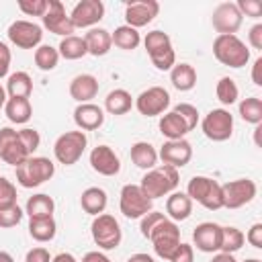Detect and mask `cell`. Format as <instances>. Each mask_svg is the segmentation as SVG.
Returning <instances> with one entry per match:
<instances>
[{
    "label": "cell",
    "mask_w": 262,
    "mask_h": 262,
    "mask_svg": "<svg viewBox=\"0 0 262 262\" xmlns=\"http://www.w3.org/2000/svg\"><path fill=\"white\" fill-rule=\"evenodd\" d=\"M149 59H151V63H154L158 70L166 72V70H172V68H174V63H176V53H174L172 47H168V49H164V51H160V53H156V55H149Z\"/></svg>",
    "instance_id": "f6af8a7d"
},
{
    "label": "cell",
    "mask_w": 262,
    "mask_h": 262,
    "mask_svg": "<svg viewBox=\"0 0 262 262\" xmlns=\"http://www.w3.org/2000/svg\"><path fill=\"white\" fill-rule=\"evenodd\" d=\"M170 82L176 90L180 92H188L194 88L196 84V70L190 63H174V68L170 70Z\"/></svg>",
    "instance_id": "d4e9b609"
},
{
    "label": "cell",
    "mask_w": 262,
    "mask_h": 262,
    "mask_svg": "<svg viewBox=\"0 0 262 262\" xmlns=\"http://www.w3.org/2000/svg\"><path fill=\"white\" fill-rule=\"evenodd\" d=\"M131 162L137 166V168H141V170H151V168H156V164H158V151H156V147L151 145V143H147V141H137V143H133L131 145Z\"/></svg>",
    "instance_id": "484cf974"
},
{
    "label": "cell",
    "mask_w": 262,
    "mask_h": 262,
    "mask_svg": "<svg viewBox=\"0 0 262 262\" xmlns=\"http://www.w3.org/2000/svg\"><path fill=\"white\" fill-rule=\"evenodd\" d=\"M260 70H262V57H258L252 66V82L256 86H262V76H260Z\"/></svg>",
    "instance_id": "9f6ffc18"
},
{
    "label": "cell",
    "mask_w": 262,
    "mask_h": 262,
    "mask_svg": "<svg viewBox=\"0 0 262 262\" xmlns=\"http://www.w3.org/2000/svg\"><path fill=\"white\" fill-rule=\"evenodd\" d=\"M174 113L184 121V125H186L188 131H192V129L196 127V123H199V111H196V106H192L190 102H180V104H176V106H174Z\"/></svg>",
    "instance_id": "60d3db41"
},
{
    "label": "cell",
    "mask_w": 262,
    "mask_h": 262,
    "mask_svg": "<svg viewBox=\"0 0 262 262\" xmlns=\"http://www.w3.org/2000/svg\"><path fill=\"white\" fill-rule=\"evenodd\" d=\"M237 10L242 12V16H252V18H260L262 16V4L258 0H237L235 2Z\"/></svg>",
    "instance_id": "c3c4849f"
},
{
    "label": "cell",
    "mask_w": 262,
    "mask_h": 262,
    "mask_svg": "<svg viewBox=\"0 0 262 262\" xmlns=\"http://www.w3.org/2000/svg\"><path fill=\"white\" fill-rule=\"evenodd\" d=\"M248 41H250V45H252L254 49H262V25H260V23L250 29Z\"/></svg>",
    "instance_id": "db71d44e"
},
{
    "label": "cell",
    "mask_w": 262,
    "mask_h": 262,
    "mask_svg": "<svg viewBox=\"0 0 262 262\" xmlns=\"http://www.w3.org/2000/svg\"><path fill=\"white\" fill-rule=\"evenodd\" d=\"M12 205H16V186L8 178L0 176V209L12 207Z\"/></svg>",
    "instance_id": "7bdbcfd3"
},
{
    "label": "cell",
    "mask_w": 262,
    "mask_h": 262,
    "mask_svg": "<svg viewBox=\"0 0 262 262\" xmlns=\"http://www.w3.org/2000/svg\"><path fill=\"white\" fill-rule=\"evenodd\" d=\"M215 94H217V100H219L221 104L229 106V104H233V102L239 98V88H237V84H235L233 78L223 76V78L217 82V86H215Z\"/></svg>",
    "instance_id": "8d00e7d4"
},
{
    "label": "cell",
    "mask_w": 262,
    "mask_h": 262,
    "mask_svg": "<svg viewBox=\"0 0 262 262\" xmlns=\"http://www.w3.org/2000/svg\"><path fill=\"white\" fill-rule=\"evenodd\" d=\"M186 194L190 201H196L209 211H217L223 207L221 199V184L209 176H192L186 186Z\"/></svg>",
    "instance_id": "277c9868"
},
{
    "label": "cell",
    "mask_w": 262,
    "mask_h": 262,
    "mask_svg": "<svg viewBox=\"0 0 262 262\" xmlns=\"http://www.w3.org/2000/svg\"><path fill=\"white\" fill-rule=\"evenodd\" d=\"M55 174V164L43 156H31L16 166V182L25 188H35Z\"/></svg>",
    "instance_id": "3957f363"
},
{
    "label": "cell",
    "mask_w": 262,
    "mask_h": 262,
    "mask_svg": "<svg viewBox=\"0 0 262 262\" xmlns=\"http://www.w3.org/2000/svg\"><path fill=\"white\" fill-rule=\"evenodd\" d=\"M154 244V252L162 258V260H170V256L174 254V250L180 246V229L176 225V221L164 217L149 233L147 237Z\"/></svg>",
    "instance_id": "8992f818"
},
{
    "label": "cell",
    "mask_w": 262,
    "mask_h": 262,
    "mask_svg": "<svg viewBox=\"0 0 262 262\" xmlns=\"http://www.w3.org/2000/svg\"><path fill=\"white\" fill-rule=\"evenodd\" d=\"M133 106V98L125 88H115L104 98V108L111 115H125Z\"/></svg>",
    "instance_id": "4dcf8cb0"
},
{
    "label": "cell",
    "mask_w": 262,
    "mask_h": 262,
    "mask_svg": "<svg viewBox=\"0 0 262 262\" xmlns=\"http://www.w3.org/2000/svg\"><path fill=\"white\" fill-rule=\"evenodd\" d=\"M57 61H59V53H57L55 47H51V45H39V47L35 49V66H37L41 72H51V70H55Z\"/></svg>",
    "instance_id": "f35d334b"
},
{
    "label": "cell",
    "mask_w": 262,
    "mask_h": 262,
    "mask_svg": "<svg viewBox=\"0 0 262 262\" xmlns=\"http://www.w3.org/2000/svg\"><path fill=\"white\" fill-rule=\"evenodd\" d=\"M6 100H8V98H6V88H4V86H0V108L6 104Z\"/></svg>",
    "instance_id": "94428289"
},
{
    "label": "cell",
    "mask_w": 262,
    "mask_h": 262,
    "mask_svg": "<svg viewBox=\"0 0 262 262\" xmlns=\"http://www.w3.org/2000/svg\"><path fill=\"white\" fill-rule=\"evenodd\" d=\"M86 145H88V139H86V133L84 131H80V129L78 131H66V133H61L55 139V143H53V156H55V160L59 164L74 166L82 158Z\"/></svg>",
    "instance_id": "5b68a950"
},
{
    "label": "cell",
    "mask_w": 262,
    "mask_h": 262,
    "mask_svg": "<svg viewBox=\"0 0 262 262\" xmlns=\"http://www.w3.org/2000/svg\"><path fill=\"white\" fill-rule=\"evenodd\" d=\"M82 262H111V258L102 252H88V254H84Z\"/></svg>",
    "instance_id": "11a10c76"
},
{
    "label": "cell",
    "mask_w": 262,
    "mask_h": 262,
    "mask_svg": "<svg viewBox=\"0 0 262 262\" xmlns=\"http://www.w3.org/2000/svg\"><path fill=\"white\" fill-rule=\"evenodd\" d=\"M20 219H23V209H20L18 205L0 209V227H2V229H10V227L18 225Z\"/></svg>",
    "instance_id": "b9f144b4"
},
{
    "label": "cell",
    "mask_w": 262,
    "mask_h": 262,
    "mask_svg": "<svg viewBox=\"0 0 262 262\" xmlns=\"http://www.w3.org/2000/svg\"><path fill=\"white\" fill-rule=\"evenodd\" d=\"M211 262H237V260L233 258V254H225V252H219V254H215V256L211 258Z\"/></svg>",
    "instance_id": "680465c9"
},
{
    "label": "cell",
    "mask_w": 262,
    "mask_h": 262,
    "mask_svg": "<svg viewBox=\"0 0 262 262\" xmlns=\"http://www.w3.org/2000/svg\"><path fill=\"white\" fill-rule=\"evenodd\" d=\"M143 45H145L147 55H156V53H160V51H164V49L172 47V39H170V35H168V33H164V31H158V29H156V31H149V33L145 35Z\"/></svg>",
    "instance_id": "ab89813d"
},
{
    "label": "cell",
    "mask_w": 262,
    "mask_h": 262,
    "mask_svg": "<svg viewBox=\"0 0 262 262\" xmlns=\"http://www.w3.org/2000/svg\"><path fill=\"white\" fill-rule=\"evenodd\" d=\"M90 231H92L94 244L100 250H115L121 244V237H123V231H121L119 221L113 215H108V213L96 215L94 221H92V225H90Z\"/></svg>",
    "instance_id": "52a82bcc"
},
{
    "label": "cell",
    "mask_w": 262,
    "mask_h": 262,
    "mask_svg": "<svg viewBox=\"0 0 262 262\" xmlns=\"http://www.w3.org/2000/svg\"><path fill=\"white\" fill-rule=\"evenodd\" d=\"M166 215L164 213H160V211H149V213H145L143 217H141V223H139V229H141V235L143 237H149V233H151V229L164 219Z\"/></svg>",
    "instance_id": "7dc6e473"
},
{
    "label": "cell",
    "mask_w": 262,
    "mask_h": 262,
    "mask_svg": "<svg viewBox=\"0 0 262 262\" xmlns=\"http://www.w3.org/2000/svg\"><path fill=\"white\" fill-rule=\"evenodd\" d=\"M8 41L20 49H37L43 39V29L31 20H14L8 31Z\"/></svg>",
    "instance_id": "8fae6325"
},
{
    "label": "cell",
    "mask_w": 262,
    "mask_h": 262,
    "mask_svg": "<svg viewBox=\"0 0 262 262\" xmlns=\"http://www.w3.org/2000/svg\"><path fill=\"white\" fill-rule=\"evenodd\" d=\"M158 158H162L164 164L172 166V168H182L190 162L192 158V145L186 141V139H168L160 151H158Z\"/></svg>",
    "instance_id": "ac0fdd59"
},
{
    "label": "cell",
    "mask_w": 262,
    "mask_h": 262,
    "mask_svg": "<svg viewBox=\"0 0 262 262\" xmlns=\"http://www.w3.org/2000/svg\"><path fill=\"white\" fill-rule=\"evenodd\" d=\"M57 53L63 59H80V57H84L88 53L84 37H78V35L63 37L61 43H59V47H57Z\"/></svg>",
    "instance_id": "836d02e7"
},
{
    "label": "cell",
    "mask_w": 262,
    "mask_h": 262,
    "mask_svg": "<svg viewBox=\"0 0 262 262\" xmlns=\"http://www.w3.org/2000/svg\"><path fill=\"white\" fill-rule=\"evenodd\" d=\"M242 12L237 10L235 2H221L211 14V25L219 35H235L242 27Z\"/></svg>",
    "instance_id": "4fadbf2b"
},
{
    "label": "cell",
    "mask_w": 262,
    "mask_h": 262,
    "mask_svg": "<svg viewBox=\"0 0 262 262\" xmlns=\"http://www.w3.org/2000/svg\"><path fill=\"white\" fill-rule=\"evenodd\" d=\"M53 211H55V201L49 194H45V192H39V194L29 196V201L25 205V213L29 215V219L53 217Z\"/></svg>",
    "instance_id": "4316f807"
},
{
    "label": "cell",
    "mask_w": 262,
    "mask_h": 262,
    "mask_svg": "<svg viewBox=\"0 0 262 262\" xmlns=\"http://www.w3.org/2000/svg\"><path fill=\"white\" fill-rule=\"evenodd\" d=\"M25 262H51V256L45 248H33L27 252Z\"/></svg>",
    "instance_id": "816d5d0a"
},
{
    "label": "cell",
    "mask_w": 262,
    "mask_h": 262,
    "mask_svg": "<svg viewBox=\"0 0 262 262\" xmlns=\"http://www.w3.org/2000/svg\"><path fill=\"white\" fill-rule=\"evenodd\" d=\"M18 8L27 16H41L43 18V14L47 12V0H18Z\"/></svg>",
    "instance_id": "bcb514c9"
},
{
    "label": "cell",
    "mask_w": 262,
    "mask_h": 262,
    "mask_svg": "<svg viewBox=\"0 0 262 262\" xmlns=\"http://www.w3.org/2000/svg\"><path fill=\"white\" fill-rule=\"evenodd\" d=\"M192 260H194V250H192V246L180 242V246L174 250V254L170 256L168 262H192Z\"/></svg>",
    "instance_id": "681fc988"
},
{
    "label": "cell",
    "mask_w": 262,
    "mask_h": 262,
    "mask_svg": "<svg viewBox=\"0 0 262 262\" xmlns=\"http://www.w3.org/2000/svg\"><path fill=\"white\" fill-rule=\"evenodd\" d=\"M55 231H57V225L53 217H39L29 221V235L35 242H51L55 237Z\"/></svg>",
    "instance_id": "d6a6232c"
},
{
    "label": "cell",
    "mask_w": 262,
    "mask_h": 262,
    "mask_svg": "<svg viewBox=\"0 0 262 262\" xmlns=\"http://www.w3.org/2000/svg\"><path fill=\"white\" fill-rule=\"evenodd\" d=\"M244 242H246V235L242 233V229H237L233 225L221 227V246H219V252L233 254V252L242 250Z\"/></svg>",
    "instance_id": "d590c367"
},
{
    "label": "cell",
    "mask_w": 262,
    "mask_h": 262,
    "mask_svg": "<svg viewBox=\"0 0 262 262\" xmlns=\"http://www.w3.org/2000/svg\"><path fill=\"white\" fill-rule=\"evenodd\" d=\"M256 192H258L256 182L250 178H237V180H229L221 184V199H223L225 209H239L252 203Z\"/></svg>",
    "instance_id": "9c48e42d"
},
{
    "label": "cell",
    "mask_w": 262,
    "mask_h": 262,
    "mask_svg": "<svg viewBox=\"0 0 262 262\" xmlns=\"http://www.w3.org/2000/svg\"><path fill=\"white\" fill-rule=\"evenodd\" d=\"M192 242H194L196 250H201V252H207V254L219 252V246H221V225H217L213 221L199 223L194 227V231H192Z\"/></svg>",
    "instance_id": "d6986e66"
},
{
    "label": "cell",
    "mask_w": 262,
    "mask_h": 262,
    "mask_svg": "<svg viewBox=\"0 0 262 262\" xmlns=\"http://www.w3.org/2000/svg\"><path fill=\"white\" fill-rule=\"evenodd\" d=\"M213 55L219 63L229 68H244L250 61V49L237 35H217L213 41Z\"/></svg>",
    "instance_id": "7a4b0ae2"
},
{
    "label": "cell",
    "mask_w": 262,
    "mask_h": 262,
    "mask_svg": "<svg viewBox=\"0 0 262 262\" xmlns=\"http://www.w3.org/2000/svg\"><path fill=\"white\" fill-rule=\"evenodd\" d=\"M51 262H78L70 252H61V254H57L55 258H51Z\"/></svg>",
    "instance_id": "91938a15"
},
{
    "label": "cell",
    "mask_w": 262,
    "mask_h": 262,
    "mask_svg": "<svg viewBox=\"0 0 262 262\" xmlns=\"http://www.w3.org/2000/svg\"><path fill=\"white\" fill-rule=\"evenodd\" d=\"M160 12V4L156 0H135L125 6V25L139 29L149 25Z\"/></svg>",
    "instance_id": "e0dca14e"
},
{
    "label": "cell",
    "mask_w": 262,
    "mask_h": 262,
    "mask_svg": "<svg viewBox=\"0 0 262 262\" xmlns=\"http://www.w3.org/2000/svg\"><path fill=\"white\" fill-rule=\"evenodd\" d=\"M106 203H108L106 192H104L102 188H98V186H90V188H86V190L82 192V196H80V205H82V209H84L88 215H94V217L100 215V213H104Z\"/></svg>",
    "instance_id": "83f0119b"
},
{
    "label": "cell",
    "mask_w": 262,
    "mask_h": 262,
    "mask_svg": "<svg viewBox=\"0 0 262 262\" xmlns=\"http://www.w3.org/2000/svg\"><path fill=\"white\" fill-rule=\"evenodd\" d=\"M33 92V80L27 72H14L8 76L6 94L8 98H29Z\"/></svg>",
    "instance_id": "f546056e"
},
{
    "label": "cell",
    "mask_w": 262,
    "mask_h": 262,
    "mask_svg": "<svg viewBox=\"0 0 262 262\" xmlns=\"http://www.w3.org/2000/svg\"><path fill=\"white\" fill-rule=\"evenodd\" d=\"M102 16H104V4L100 0H82L70 12V20L74 29H90L96 23H100Z\"/></svg>",
    "instance_id": "2e32d148"
},
{
    "label": "cell",
    "mask_w": 262,
    "mask_h": 262,
    "mask_svg": "<svg viewBox=\"0 0 262 262\" xmlns=\"http://www.w3.org/2000/svg\"><path fill=\"white\" fill-rule=\"evenodd\" d=\"M244 262H262V260H258V258H248V260H244Z\"/></svg>",
    "instance_id": "be15d7a7"
},
{
    "label": "cell",
    "mask_w": 262,
    "mask_h": 262,
    "mask_svg": "<svg viewBox=\"0 0 262 262\" xmlns=\"http://www.w3.org/2000/svg\"><path fill=\"white\" fill-rule=\"evenodd\" d=\"M98 94V80L92 74H78L72 82H70V96L78 102H90L94 96Z\"/></svg>",
    "instance_id": "7402d4cb"
},
{
    "label": "cell",
    "mask_w": 262,
    "mask_h": 262,
    "mask_svg": "<svg viewBox=\"0 0 262 262\" xmlns=\"http://www.w3.org/2000/svg\"><path fill=\"white\" fill-rule=\"evenodd\" d=\"M74 123L80 131H94L104 123V111L94 102H84L74 108Z\"/></svg>",
    "instance_id": "44dd1931"
},
{
    "label": "cell",
    "mask_w": 262,
    "mask_h": 262,
    "mask_svg": "<svg viewBox=\"0 0 262 262\" xmlns=\"http://www.w3.org/2000/svg\"><path fill=\"white\" fill-rule=\"evenodd\" d=\"M160 131H162V135L166 139H184V135L188 133L184 121L174 111L162 115V119H160Z\"/></svg>",
    "instance_id": "1f68e13d"
},
{
    "label": "cell",
    "mask_w": 262,
    "mask_h": 262,
    "mask_svg": "<svg viewBox=\"0 0 262 262\" xmlns=\"http://www.w3.org/2000/svg\"><path fill=\"white\" fill-rule=\"evenodd\" d=\"M166 213H168V219L172 221H184L190 217L192 213V201L186 192H170L168 199H166Z\"/></svg>",
    "instance_id": "603a6c76"
},
{
    "label": "cell",
    "mask_w": 262,
    "mask_h": 262,
    "mask_svg": "<svg viewBox=\"0 0 262 262\" xmlns=\"http://www.w3.org/2000/svg\"><path fill=\"white\" fill-rule=\"evenodd\" d=\"M176 186H178V170L168 166V164H162V166L147 170L139 182V188L151 201H156L160 196H168L170 192L176 190Z\"/></svg>",
    "instance_id": "6da1fadb"
},
{
    "label": "cell",
    "mask_w": 262,
    "mask_h": 262,
    "mask_svg": "<svg viewBox=\"0 0 262 262\" xmlns=\"http://www.w3.org/2000/svg\"><path fill=\"white\" fill-rule=\"evenodd\" d=\"M127 262H154V258H151L149 254H143V252H137V254H133V256H129V258H127Z\"/></svg>",
    "instance_id": "6f0895ef"
},
{
    "label": "cell",
    "mask_w": 262,
    "mask_h": 262,
    "mask_svg": "<svg viewBox=\"0 0 262 262\" xmlns=\"http://www.w3.org/2000/svg\"><path fill=\"white\" fill-rule=\"evenodd\" d=\"M84 41H86V49L90 55L94 57H102L111 51L113 47V39H111V33L106 29H98V27H92L86 35H84Z\"/></svg>",
    "instance_id": "cb8c5ba5"
},
{
    "label": "cell",
    "mask_w": 262,
    "mask_h": 262,
    "mask_svg": "<svg viewBox=\"0 0 262 262\" xmlns=\"http://www.w3.org/2000/svg\"><path fill=\"white\" fill-rule=\"evenodd\" d=\"M41 20H43V27L53 35L70 37L74 33V25L70 20V14L66 12V8L59 0H47V12L43 14Z\"/></svg>",
    "instance_id": "9a60e30c"
},
{
    "label": "cell",
    "mask_w": 262,
    "mask_h": 262,
    "mask_svg": "<svg viewBox=\"0 0 262 262\" xmlns=\"http://www.w3.org/2000/svg\"><path fill=\"white\" fill-rule=\"evenodd\" d=\"M119 209L127 219H141L145 213L154 209V201L145 196V192L139 188V184H125L121 188Z\"/></svg>",
    "instance_id": "ba28073f"
},
{
    "label": "cell",
    "mask_w": 262,
    "mask_h": 262,
    "mask_svg": "<svg viewBox=\"0 0 262 262\" xmlns=\"http://www.w3.org/2000/svg\"><path fill=\"white\" fill-rule=\"evenodd\" d=\"M4 113L10 123L25 125L33 117V106H31L29 98H8L4 104Z\"/></svg>",
    "instance_id": "f1b7e54d"
},
{
    "label": "cell",
    "mask_w": 262,
    "mask_h": 262,
    "mask_svg": "<svg viewBox=\"0 0 262 262\" xmlns=\"http://www.w3.org/2000/svg\"><path fill=\"white\" fill-rule=\"evenodd\" d=\"M90 166L94 172L102 174V176H115L121 170V160L115 154L113 147L108 145H96L90 151Z\"/></svg>",
    "instance_id": "ffe728a7"
},
{
    "label": "cell",
    "mask_w": 262,
    "mask_h": 262,
    "mask_svg": "<svg viewBox=\"0 0 262 262\" xmlns=\"http://www.w3.org/2000/svg\"><path fill=\"white\" fill-rule=\"evenodd\" d=\"M18 137H20V143H23V147L27 149V154H29V156H33V151L41 145V135H39V131H37V129L25 127V129H20V131H18Z\"/></svg>",
    "instance_id": "ee69618b"
},
{
    "label": "cell",
    "mask_w": 262,
    "mask_h": 262,
    "mask_svg": "<svg viewBox=\"0 0 262 262\" xmlns=\"http://www.w3.org/2000/svg\"><path fill=\"white\" fill-rule=\"evenodd\" d=\"M111 39L119 49H125V51H131L141 43V35L137 33V29H133L129 25L117 27L115 33H111Z\"/></svg>",
    "instance_id": "e575fe53"
},
{
    "label": "cell",
    "mask_w": 262,
    "mask_h": 262,
    "mask_svg": "<svg viewBox=\"0 0 262 262\" xmlns=\"http://www.w3.org/2000/svg\"><path fill=\"white\" fill-rule=\"evenodd\" d=\"M27 158H31V156L23 147L20 137H18V131H14L10 127H2L0 129V160L4 164H10V166L16 168Z\"/></svg>",
    "instance_id": "5bb4252c"
},
{
    "label": "cell",
    "mask_w": 262,
    "mask_h": 262,
    "mask_svg": "<svg viewBox=\"0 0 262 262\" xmlns=\"http://www.w3.org/2000/svg\"><path fill=\"white\" fill-rule=\"evenodd\" d=\"M248 244L254 246V248H262V223H254L250 229H248V235H246Z\"/></svg>",
    "instance_id": "f907efd6"
},
{
    "label": "cell",
    "mask_w": 262,
    "mask_h": 262,
    "mask_svg": "<svg viewBox=\"0 0 262 262\" xmlns=\"http://www.w3.org/2000/svg\"><path fill=\"white\" fill-rule=\"evenodd\" d=\"M239 117H242L246 123L260 125V123H262V100H260L258 96L244 98V100L239 102Z\"/></svg>",
    "instance_id": "74e56055"
},
{
    "label": "cell",
    "mask_w": 262,
    "mask_h": 262,
    "mask_svg": "<svg viewBox=\"0 0 262 262\" xmlns=\"http://www.w3.org/2000/svg\"><path fill=\"white\" fill-rule=\"evenodd\" d=\"M0 262H14V258H12L8 252H2V250H0Z\"/></svg>",
    "instance_id": "6125c7cd"
},
{
    "label": "cell",
    "mask_w": 262,
    "mask_h": 262,
    "mask_svg": "<svg viewBox=\"0 0 262 262\" xmlns=\"http://www.w3.org/2000/svg\"><path fill=\"white\" fill-rule=\"evenodd\" d=\"M203 133L211 141H227L233 133V115L227 108H213L205 115L203 123Z\"/></svg>",
    "instance_id": "30bf717a"
},
{
    "label": "cell",
    "mask_w": 262,
    "mask_h": 262,
    "mask_svg": "<svg viewBox=\"0 0 262 262\" xmlns=\"http://www.w3.org/2000/svg\"><path fill=\"white\" fill-rule=\"evenodd\" d=\"M170 106V94L162 86H151L135 98V108L143 117H158Z\"/></svg>",
    "instance_id": "7c38bea8"
},
{
    "label": "cell",
    "mask_w": 262,
    "mask_h": 262,
    "mask_svg": "<svg viewBox=\"0 0 262 262\" xmlns=\"http://www.w3.org/2000/svg\"><path fill=\"white\" fill-rule=\"evenodd\" d=\"M8 68H10V49L6 43L0 41V80L8 74Z\"/></svg>",
    "instance_id": "f5cc1de1"
}]
</instances>
